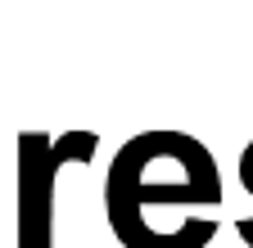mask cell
<instances>
[{
    "instance_id": "obj_1",
    "label": "cell",
    "mask_w": 253,
    "mask_h": 248,
    "mask_svg": "<svg viewBox=\"0 0 253 248\" xmlns=\"http://www.w3.org/2000/svg\"><path fill=\"white\" fill-rule=\"evenodd\" d=\"M221 203V172L208 144L185 131H140L118 153L104 180L109 230L122 248H154L149 208H212Z\"/></svg>"
},
{
    "instance_id": "obj_2",
    "label": "cell",
    "mask_w": 253,
    "mask_h": 248,
    "mask_svg": "<svg viewBox=\"0 0 253 248\" xmlns=\"http://www.w3.org/2000/svg\"><path fill=\"white\" fill-rule=\"evenodd\" d=\"M18 230L14 248H54V176L68 163H90L100 136L95 131H63L50 140L45 131H18Z\"/></svg>"
},
{
    "instance_id": "obj_3",
    "label": "cell",
    "mask_w": 253,
    "mask_h": 248,
    "mask_svg": "<svg viewBox=\"0 0 253 248\" xmlns=\"http://www.w3.org/2000/svg\"><path fill=\"white\" fill-rule=\"evenodd\" d=\"M240 185H244V194H253V140L240 153Z\"/></svg>"
}]
</instances>
